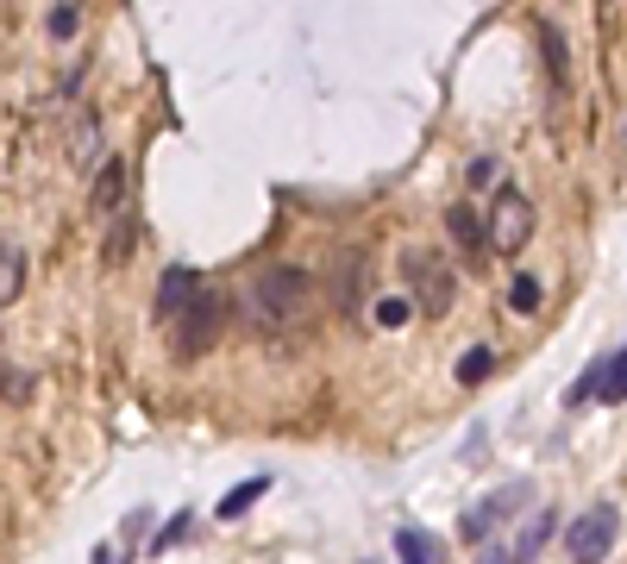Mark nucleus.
<instances>
[{
    "label": "nucleus",
    "mask_w": 627,
    "mask_h": 564,
    "mask_svg": "<svg viewBox=\"0 0 627 564\" xmlns=\"http://www.w3.org/2000/svg\"><path fill=\"white\" fill-rule=\"evenodd\" d=\"M182 533H189V514H176V521H164V527H157V539H151V552H170L176 546V539Z\"/></svg>",
    "instance_id": "obj_24"
},
{
    "label": "nucleus",
    "mask_w": 627,
    "mask_h": 564,
    "mask_svg": "<svg viewBox=\"0 0 627 564\" xmlns=\"http://www.w3.org/2000/svg\"><path fill=\"white\" fill-rule=\"evenodd\" d=\"M615 533H621V514L609 502H596V508H584L565 527V558L571 564H602V558L615 552Z\"/></svg>",
    "instance_id": "obj_4"
},
{
    "label": "nucleus",
    "mask_w": 627,
    "mask_h": 564,
    "mask_svg": "<svg viewBox=\"0 0 627 564\" xmlns=\"http://www.w3.org/2000/svg\"><path fill=\"white\" fill-rule=\"evenodd\" d=\"M19 282H26V257H19V251H0V308L19 295Z\"/></svg>",
    "instance_id": "obj_18"
},
{
    "label": "nucleus",
    "mask_w": 627,
    "mask_h": 564,
    "mask_svg": "<svg viewBox=\"0 0 627 564\" xmlns=\"http://www.w3.org/2000/svg\"><path fill=\"white\" fill-rule=\"evenodd\" d=\"M483 564H515V558H508V552H483Z\"/></svg>",
    "instance_id": "obj_26"
},
{
    "label": "nucleus",
    "mask_w": 627,
    "mask_h": 564,
    "mask_svg": "<svg viewBox=\"0 0 627 564\" xmlns=\"http://www.w3.org/2000/svg\"><path fill=\"white\" fill-rule=\"evenodd\" d=\"M95 564H132V558H120L113 546H101V552H95Z\"/></svg>",
    "instance_id": "obj_25"
},
{
    "label": "nucleus",
    "mask_w": 627,
    "mask_h": 564,
    "mask_svg": "<svg viewBox=\"0 0 627 564\" xmlns=\"http://www.w3.org/2000/svg\"><path fill=\"white\" fill-rule=\"evenodd\" d=\"M195 295H201V282H195V270H189V264H170L164 276H157V314H164V320H176Z\"/></svg>",
    "instance_id": "obj_10"
},
{
    "label": "nucleus",
    "mask_w": 627,
    "mask_h": 564,
    "mask_svg": "<svg viewBox=\"0 0 627 564\" xmlns=\"http://www.w3.org/2000/svg\"><path fill=\"white\" fill-rule=\"evenodd\" d=\"M226 314H232V301H226V295H214V289H201V295L189 301V308H182V314L170 320V351H176L182 364H189V358H201V351L220 339Z\"/></svg>",
    "instance_id": "obj_2"
},
{
    "label": "nucleus",
    "mask_w": 627,
    "mask_h": 564,
    "mask_svg": "<svg viewBox=\"0 0 627 564\" xmlns=\"http://www.w3.org/2000/svg\"><path fill=\"white\" fill-rule=\"evenodd\" d=\"M264 489H270V477H245L239 489H226V496H220V521H239V514H245L251 502H258Z\"/></svg>",
    "instance_id": "obj_12"
},
{
    "label": "nucleus",
    "mask_w": 627,
    "mask_h": 564,
    "mask_svg": "<svg viewBox=\"0 0 627 564\" xmlns=\"http://www.w3.org/2000/svg\"><path fill=\"white\" fill-rule=\"evenodd\" d=\"M540 44H546V69H552V82H565V69H571V57H565V32H559V26H552V19H546V26H540Z\"/></svg>",
    "instance_id": "obj_17"
},
{
    "label": "nucleus",
    "mask_w": 627,
    "mask_h": 564,
    "mask_svg": "<svg viewBox=\"0 0 627 564\" xmlns=\"http://www.w3.org/2000/svg\"><path fill=\"white\" fill-rule=\"evenodd\" d=\"M446 232L464 264H483V251H490V226L477 220V207H446Z\"/></svg>",
    "instance_id": "obj_9"
},
{
    "label": "nucleus",
    "mask_w": 627,
    "mask_h": 564,
    "mask_svg": "<svg viewBox=\"0 0 627 564\" xmlns=\"http://www.w3.org/2000/svg\"><path fill=\"white\" fill-rule=\"evenodd\" d=\"M44 32H51V38H76L82 32V13L76 7H51V13H44Z\"/></svg>",
    "instance_id": "obj_21"
},
{
    "label": "nucleus",
    "mask_w": 627,
    "mask_h": 564,
    "mask_svg": "<svg viewBox=\"0 0 627 564\" xmlns=\"http://www.w3.org/2000/svg\"><path fill=\"white\" fill-rule=\"evenodd\" d=\"M245 308L258 326H301L314 308V276L308 270H295V264H270L251 276V295H245Z\"/></svg>",
    "instance_id": "obj_1"
},
{
    "label": "nucleus",
    "mask_w": 627,
    "mask_h": 564,
    "mask_svg": "<svg viewBox=\"0 0 627 564\" xmlns=\"http://www.w3.org/2000/svg\"><path fill=\"white\" fill-rule=\"evenodd\" d=\"M490 214H496V220H490V251H521L527 232H533V207H527V195H521V188H502Z\"/></svg>",
    "instance_id": "obj_7"
},
{
    "label": "nucleus",
    "mask_w": 627,
    "mask_h": 564,
    "mask_svg": "<svg viewBox=\"0 0 627 564\" xmlns=\"http://www.w3.org/2000/svg\"><path fill=\"white\" fill-rule=\"evenodd\" d=\"M546 539H552V508H540V514H533V527H521V539H515V552H508V558H515V564L540 558Z\"/></svg>",
    "instance_id": "obj_11"
},
{
    "label": "nucleus",
    "mask_w": 627,
    "mask_h": 564,
    "mask_svg": "<svg viewBox=\"0 0 627 564\" xmlns=\"http://www.w3.org/2000/svg\"><path fill=\"white\" fill-rule=\"evenodd\" d=\"M408 314H414V301H377V326H389V333H396V326H408Z\"/></svg>",
    "instance_id": "obj_22"
},
{
    "label": "nucleus",
    "mask_w": 627,
    "mask_h": 564,
    "mask_svg": "<svg viewBox=\"0 0 627 564\" xmlns=\"http://www.w3.org/2000/svg\"><path fill=\"white\" fill-rule=\"evenodd\" d=\"M590 395H602V358L584 370V376H577V383H571V395H565V408H584L590 402Z\"/></svg>",
    "instance_id": "obj_19"
},
{
    "label": "nucleus",
    "mask_w": 627,
    "mask_h": 564,
    "mask_svg": "<svg viewBox=\"0 0 627 564\" xmlns=\"http://www.w3.org/2000/svg\"><path fill=\"white\" fill-rule=\"evenodd\" d=\"M396 552H402V564H439V546H433L421 527H402L396 533Z\"/></svg>",
    "instance_id": "obj_14"
},
{
    "label": "nucleus",
    "mask_w": 627,
    "mask_h": 564,
    "mask_svg": "<svg viewBox=\"0 0 627 564\" xmlns=\"http://www.w3.org/2000/svg\"><path fill=\"white\" fill-rule=\"evenodd\" d=\"M521 502H533V483L527 477H515V483H502L496 496H483L477 508H464V521H458V533L464 539H490V527L496 521H508V514H515Z\"/></svg>",
    "instance_id": "obj_6"
},
{
    "label": "nucleus",
    "mask_w": 627,
    "mask_h": 564,
    "mask_svg": "<svg viewBox=\"0 0 627 564\" xmlns=\"http://www.w3.org/2000/svg\"><path fill=\"white\" fill-rule=\"evenodd\" d=\"M402 276H408V289H414V301L439 320V314H452V301H458V276H452V264L439 251H408L402 257Z\"/></svg>",
    "instance_id": "obj_3"
},
{
    "label": "nucleus",
    "mask_w": 627,
    "mask_h": 564,
    "mask_svg": "<svg viewBox=\"0 0 627 564\" xmlns=\"http://www.w3.org/2000/svg\"><path fill=\"white\" fill-rule=\"evenodd\" d=\"M602 402H627V351H609L602 358Z\"/></svg>",
    "instance_id": "obj_13"
},
{
    "label": "nucleus",
    "mask_w": 627,
    "mask_h": 564,
    "mask_svg": "<svg viewBox=\"0 0 627 564\" xmlns=\"http://www.w3.org/2000/svg\"><path fill=\"white\" fill-rule=\"evenodd\" d=\"M490 370H496V351H490V345H471V351L458 358V383H464V389H477Z\"/></svg>",
    "instance_id": "obj_15"
},
{
    "label": "nucleus",
    "mask_w": 627,
    "mask_h": 564,
    "mask_svg": "<svg viewBox=\"0 0 627 564\" xmlns=\"http://www.w3.org/2000/svg\"><path fill=\"white\" fill-rule=\"evenodd\" d=\"M126 214V157H107L88 195V220H120Z\"/></svg>",
    "instance_id": "obj_8"
},
{
    "label": "nucleus",
    "mask_w": 627,
    "mask_h": 564,
    "mask_svg": "<svg viewBox=\"0 0 627 564\" xmlns=\"http://www.w3.org/2000/svg\"><path fill=\"white\" fill-rule=\"evenodd\" d=\"M464 182H471V188H490V182H496V157H471V163H464Z\"/></svg>",
    "instance_id": "obj_23"
},
{
    "label": "nucleus",
    "mask_w": 627,
    "mask_h": 564,
    "mask_svg": "<svg viewBox=\"0 0 627 564\" xmlns=\"http://www.w3.org/2000/svg\"><path fill=\"white\" fill-rule=\"evenodd\" d=\"M508 308H515V314H533V308H540V282H533V276H515V282H508Z\"/></svg>",
    "instance_id": "obj_20"
},
{
    "label": "nucleus",
    "mask_w": 627,
    "mask_h": 564,
    "mask_svg": "<svg viewBox=\"0 0 627 564\" xmlns=\"http://www.w3.org/2000/svg\"><path fill=\"white\" fill-rule=\"evenodd\" d=\"M126 251H132V214L107 220V239H101V257H107V264H126Z\"/></svg>",
    "instance_id": "obj_16"
},
{
    "label": "nucleus",
    "mask_w": 627,
    "mask_h": 564,
    "mask_svg": "<svg viewBox=\"0 0 627 564\" xmlns=\"http://www.w3.org/2000/svg\"><path fill=\"white\" fill-rule=\"evenodd\" d=\"M364 289H370V251H339L333 257V276H327V301L339 320H358L364 314Z\"/></svg>",
    "instance_id": "obj_5"
}]
</instances>
